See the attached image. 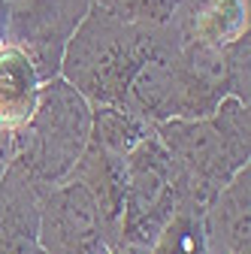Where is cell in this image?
Instances as JSON below:
<instances>
[{"label": "cell", "mask_w": 251, "mask_h": 254, "mask_svg": "<svg viewBox=\"0 0 251 254\" xmlns=\"http://www.w3.org/2000/svg\"><path fill=\"white\" fill-rule=\"evenodd\" d=\"M94 3L118 18H124V21L170 27L179 18V9L185 0H94Z\"/></svg>", "instance_id": "obj_14"}, {"label": "cell", "mask_w": 251, "mask_h": 254, "mask_svg": "<svg viewBox=\"0 0 251 254\" xmlns=\"http://www.w3.org/2000/svg\"><path fill=\"white\" fill-rule=\"evenodd\" d=\"M151 130H154V124L130 112L127 106L91 103V142H97L109 154L127 157V151L136 148Z\"/></svg>", "instance_id": "obj_12"}, {"label": "cell", "mask_w": 251, "mask_h": 254, "mask_svg": "<svg viewBox=\"0 0 251 254\" xmlns=\"http://www.w3.org/2000/svg\"><path fill=\"white\" fill-rule=\"evenodd\" d=\"M40 245L46 254L112 251L100 209L82 182L64 179L40 194Z\"/></svg>", "instance_id": "obj_6"}, {"label": "cell", "mask_w": 251, "mask_h": 254, "mask_svg": "<svg viewBox=\"0 0 251 254\" xmlns=\"http://www.w3.org/2000/svg\"><path fill=\"white\" fill-rule=\"evenodd\" d=\"M179 43L176 27L124 21L91 3L88 15L70 37L61 73L88 103H124V91L148 58Z\"/></svg>", "instance_id": "obj_2"}, {"label": "cell", "mask_w": 251, "mask_h": 254, "mask_svg": "<svg viewBox=\"0 0 251 254\" xmlns=\"http://www.w3.org/2000/svg\"><path fill=\"white\" fill-rule=\"evenodd\" d=\"M248 0H185L173 21L182 43L224 49L248 34Z\"/></svg>", "instance_id": "obj_10"}, {"label": "cell", "mask_w": 251, "mask_h": 254, "mask_svg": "<svg viewBox=\"0 0 251 254\" xmlns=\"http://www.w3.org/2000/svg\"><path fill=\"white\" fill-rule=\"evenodd\" d=\"M9 157H12V133L0 127V182H3V173L9 167Z\"/></svg>", "instance_id": "obj_15"}, {"label": "cell", "mask_w": 251, "mask_h": 254, "mask_svg": "<svg viewBox=\"0 0 251 254\" xmlns=\"http://www.w3.org/2000/svg\"><path fill=\"white\" fill-rule=\"evenodd\" d=\"M173 161L176 206L203 212L251 157V115L248 103L224 97L212 115L170 118L154 124Z\"/></svg>", "instance_id": "obj_1"}, {"label": "cell", "mask_w": 251, "mask_h": 254, "mask_svg": "<svg viewBox=\"0 0 251 254\" xmlns=\"http://www.w3.org/2000/svg\"><path fill=\"white\" fill-rule=\"evenodd\" d=\"M206 254H251V167H242L200 215Z\"/></svg>", "instance_id": "obj_7"}, {"label": "cell", "mask_w": 251, "mask_h": 254, "mask_svg": "<svg viewBox=\"0 0 251 254\" xmlns=\"http://www.w3.org/2000/svg\"><path fill=\"white\" fill-rule=\"evenodd\" d=\"M6 18H9V0H0V46L6 43Z\"/></svg>", "instance_id": "obj_16"}, {"label": "cell", "mask_w": 251, "mask_h": 254, "mask_svg": "<svg viewBox=\"0 0 251 254\" xmlns=\"http://www.w3.org/2000/svg\"><path fill=\"white\" fill-rule=\"evenodd\" d=\"M91 139V103L64 79L55 76L40 85V100L30 118L12 130L15 167L34 188L46 190L64 182Z\"/></svg>", "instance_id": "obj_3"}, {"label": "cell", "mask_w": 251, "mask_h": 254, "mask_svg": "<svg viewBox=\"0 0 251 254\" xmlns=\"http://www.w3.org/2000/svg\"><path fill=\"white\" fill-rule=\"evenodd\" d=\"M200 215L203 212H197V209L176 206L170 221L164 224V230L158 233V239L151 242L148 254H206Z\"/></svg>", "instance_id": "obj_13"}, {"label": "cell", "mask_w": 251, "mask_h": 254, "mask_svg": "<svg viewBox=\"0 0 251 254\" xmlns=\"http://www.w3.org/2000/svg\"><path fill=\"white\" fill-rule=\"evenodd\" d=\"M40 76L34 70L30 58L12 46H0V127L3 130H18L30 118L40 100Z\"/></svg>", "instance_id": "obj_11"}, {"label": "cell", "mask_w": 251, "mask_h": 254, "mask_svg": "<svg viewBox=\"0 0 251 254\" xmlns=\"http://www.w3.org/2000/svg\"><path fill=\"white\" fill-rule=\"evenodd\" d=\"M40 194L15 167L0 182V254H46L40 245Z\"/></svg>", "instance_id": "obj_8"}, {"label": "cell", "mask_w": 251, "mask_h": 254, "mask_svg": "<svg viewBox=\"0 0 251 254\" xmlns=\"http://www.w3.org/2000/svg\"><path fill=\"white\" fill-rule=\"evenodd\" d=\"M106 254H142V251H136V248H130V245H118V248H112V251H106Z\"/></svg>", "instance_id": "obj_17"}, {"label": "cell", "mask_w": 251, "mask_h": 254, "mask_svg": "<svg viewBox=\"0 0 251 254\" xmlns=\"http://www.w3.org/2000/svg\"><path fill=\"white\" fill-rule=\"evenodd\" d=\"M176 209L173 161L158 133H148L124 157V209H121V245L148 254L164 224Z\"/></svg>", "instance_id": "obj_4"}, {"label": "cell", "mask_w": 251, "mask_h": 254, "mask_svg": "<svg viewBox=\"0 0 251 254\" xmlns=\"http://www.w3.org/2000/svg\"><path fill=\"white\" fill-rule=\"evenodd\" d=\"M67 179H76L91 190L94 203L100 209L106 236L112 248H118L121 245V209H124V157L109 154L106 148L88 139L82 157L76 161Z\"/></svg>", "instance_id": "obj_9"}, {"label": "cell", "mask_w": 251, "mask_h": 254, "mask_svg": "<svg viewBox=\"0 0 251 254\" xmlns=\"http://www.w3.org/2000/svg\"><path fill=\"white\" fill-rule=\"evenodd\" d=\"M94 0H9L6 43L18 46L40 82H49L61 73V58L88 15Z\"/></svg>", "instance_id": "obj_5"}]
</instances>
